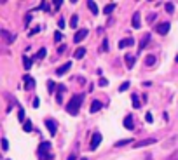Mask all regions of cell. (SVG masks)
Instances as JSON below:
<instances>
[{"label": "cell", "mask_w": 178, "mask_h": 160, "mask_svg": "<svg viewBox=\"0 0 178 160\" xmlns=\"http://www.w3.org/2000/svg\"><path fill=\"white\" fill-rule=\"evenodd\" d=\"M124 127H126L128 131H133V129H135V124H133V115H126V119H124Z\"/></svg>", "instance_id": "10"}, {"label": "cell", "mask_w": 178, "mask_h": 160, "mask_svg": "<svg viewBox=\"0 0 178 160\" xmlns=\"http://www.w3.org/2000/svg\"><path fill=\"white\" fill-rule=\"evenodd\" d=\"M49 150H51V143H47V141H44L39 146V151H44V153H47Z\"/></svg>", "instance_id": "18"}, {"label": "cell", "mask_w": 178, "mask_h": 160, "mask_svg": "<svg viewBox=\"0 0 178 160\" xmlns=\"http://www.w3.org/2000/svg\"><path fill=\"white\" fill-rule=\"evenodd\" d=\"M114 9H115V4H108V5H107V7L103 9V12H105V14H110V12H112Z\"/></svg>", "instance_id": "26"}, {"label": "cell", "mask_w": 178, "mask_h": 160, "mask_svg": "<svg viewBox=\"0 0 178 160\" xmlns=\"http://www.w3.org/2000/svg\"><path fill=\"white\" fill-rule=\"evenodd\" d=\"M129 85H131V84H129L128 80H126V82H122V84H120V87H119V92H124L126 89H129Z\"/></svg>", "instance_id": "27"}, {"label": "cell", "mask_w": 178, "mask_h": 160, "mask_svg": "<svg viewBox=\"0 0 178 160\" xmlns=\"http://www.w3.org/2000/svg\"><path fill=\"white\" fill-rule=\"evenodd\" d=\"M39 160H53V155H51V153H44V151H39Z\"/></svg>", "instance_id": "22"}, {"label": "cell", "mask_w": 178, "mask_h": 160, "mask_svg": "<svg viewBox=\"0 0 178 160\" xmlns=\"http://www.w3.org/2000/svg\"><path fill=\"white\" fill-rule=\"evenodd\" d=\"M33 59H35V58H28V56H25V58H23V66H25L26 70H30L32 64H33Z\"/></svg>", "instance_id": "15"}, {"label": "cell", "mask_w": 178, "mask_h": 160, "mask_svg": "<svg viewBox=\"0 0 178 160\" xmlns=\"http://www.w3.org/2000/svg\"><path fill=\"white\" fill-rule=\"evenodd\" d=\"M164 9H166V12H168V14H173V11H175V5H173L171 2H168V4L164 5Z\"/></svg>", "instance_id": "25"}, {"label": "cell", "mask_w": 178, "mask_h": 160, "mask_svg": "<svg viewBox=\"0 0 178 160\" xmlns=\"http://www.w3.org/2000/svg\"><path fill=\"white\" fill-rule=\"evenodd\" d=\"M18 120H21V122L25 120V110L21 106H19V110H18Z\"/></svg>", "instance_id": "32"}, {"label": "cell", "mask_w": 178, "mask_h": 160, "mask_svg": "<svg viewBox=\"0 0 178 160\" xmlns=\"http://www.w3.org/2000/svg\"><path fill=\"white\" fill-rule=\"evenodd\" d=\"M56 89H58V92H65V91H66V89H65V85H63V84H59L58 87H56Z\"/></svg>", "instance_id": "39"}, {"label": "cell", "mask_w": 178, "mask_h": 160, "mask_svg": "<svg viewBox=\"0 0 178 160\" xmlns=\"http://www.w3.org/2000/svg\"><path fill=\"white\" fill-rule=\"evenodd\" d=\"M77 23H79V16H72V19H70V26H72V28H75V26H77Z\"/></svg>", "instance_id": "29"}, {"label": "cell", "mask_w": 178, "mask_h": 160, "mask_svg": "<svg viewBox=\"0 0 178 160\" xmlns=\"http://www.w3.org/2000/svg\"><path fill=\"white\" fill-rule=\"evenodd\" d=\"M169 28H171V24L166 21V23H161V24H157V26H156V31H157L159 35H166V33L169 31Z\"/></svg>", "instance_id": "3"}, {"label": "cell", "mask_w": 178, "mask_h": 160, "mask_svg": "<svg viewBox=\"0 0 178 160\" xmlns=\"http://www.w3.org/2000/svg\"><path fill=\"white\" fill-rule=\"evenodd\" d=\"M25 89H26V91H30V89H33V87H35V80L32 79V77H30V75H25Z\"/></svg>", "instance_id": "9"}, {"label": "cell", "mask_w": 178, "mask_h": 160, "mask_svg": "<svg viewBox=\"0 0 178 160\" xmlns=\"http://www.w3.org/2000/svg\"><path fill=\"white\" fill-rule=\"evenodd\" d=\"M37 9H40V11H49V4L47 2H42V5H39Z\"/></svg>", "instance_id": "33"}, {"label": "cell", "mask_w": 178, "mask_h": 160, "mask_svg": "<svg viewBox=\"0 0 178 160\" xmlns=\"http://www.w3.org/2000/svg\"><path fill=\"white\" fill-rule=\"evenodd\" d=\"M2 148H4V150L9 148V141H7V138H2Z\"/></svg>", "instance_id": "35"}, {"label": "cell", "mask_w": 178, "mask_h": 160, "mask_svg": "<svg viewBox=\"0 0 178 160\" xmlns=\"http://www.w3.org/2000/svg\"><path fill=\"white\" fill-rule=\"evenodd\" d=\"M107 84H108V80H107V79H101V80H99V85H101V87H105Z\"/></svg>", "instance_id": "41"}, {"label": "cell", "mask_w": 178, "mask_h": 160, "mask_svg": "<svg viewBox=\"0 0 178 160\" xmlns=\"http://www.w3.org/2000/svg\"><path fill=\"white\" fill-rule=\"evenodd\" d=\"M58 26H59V28H65V19H59L58 21Z\"/></svg>", "instance_id": "42"}, {"label": "cell", "mask_w": 178, "mask_h": 160, "mask_svg": "<svg viewBox=\"0 0 178 160\" xmlns=\"http://www.w3.org/2000/svg\"><path fill=\"white\" fill-rule=\"evenodd\" d=\"M32 127H33V125H32V122H30V120H26V122H25V125H23V131H25V132H30V131H32Z\"/></svg>", "instance_id": "28"}, {"label": "cell", "mask_w": 178, "mask_h": 160, "mask_svg": "<svg viewBox=\"0 0 178 160\" xmlns=\"http://www.w3.org/2000/svg\"><path fill=\"white\" fill-rule=\"evenodd\" d=\"M54 87H58V85H54V82L49 80V82H47V91H49V92H54Z\"/></svg>", "instance_id": "30"}, {"label": "cell", "mask_w": 178, "mask_h": 160, "mask_svg": "<svg viewBox=\"0 0 178 160\" xmlns=\"http://www.w3.org/2000/svg\"><path fill=\"white\" fill-rule=\"evenodd\" d=\"M45 56H47V51H45V49H44V47H42V49H40L39 52H37V54H35V59H44V58H45Z\"/></svg>", "instance_id": "21"}, {"label": "cell", "mask_w": 178, "mask_h": 160, "mask_svg": "<svg viewBox=\"0 0 178 160\" xmlns=\"http://www.w3.org/2000/svg\"><path fill=\"white\" fill-rule=\"evenodd\" d=\"M80 160H87V159H86V157H84V159H80Z\"/></svg>", "instance_id": "45"}, {"label": "cell", "mask_w": 178, "mask_h": 160, "mask_svg": "<svg viewBox=\"0 0 178 160\" xmlns=\"http://www.w3.org/2000/svg\"><path fill=\"white\" fill-rule=\"evenodd\" d=\"M53 4H54V7H56V9H59V7H61V4H63V0H56V2H53Z\"/></svg>", "instance_id": "40"}, {"label": "cell", "mask_w": 178, "mask_h": 160, "mask_svg": "<svg viewBox=\"0 0 178 160\" xmlns=\"http://www.w3.org/2000/svg\"><path fill=\"white\" fill-rule=\"evenodd\" d=\"M61 39H63V37H61V33H56V35H54V40H56V42H59Z\"/></svg>", "instance_id": "43"}, {"label": "cell", "mask_w": 178, "mask_h": 160, "mask_svg": "<svg viewBox=\"0 0 178 160\" xmlns=\"http://www.w3.org/2000/svg\"><path fill=\"white\" fill-rule=\"evenodd\" d=\"M133 44H135V40L131 39V37H129V39L120 40V42H119V47H120V49H126V47H131Z\"/></svg>", "instance_id": "11"}, {"label": "cell", "mask_w": 178, "mask_h": 160, "mask_svg": "<svg viewBox=\"0 0 178 160\" xmlns=\"http://www.w3.org/2000/svg\"><path fill=\"white\" fill-rule=\"evenodd\" d=\"M145 122H147V124H152V122H154V117H152V113H147V115H145Z\"/></svg>", "instance_id": "34"}, {"label": "cell", "mask_w": 178, "mask_h": 160, "mask_svg": "<svg viewBox=\"0 0 178 160\" xmlns=\"http://www.w3.org/2000/svg\"><path fill=\"white\" fill-rule=\"evenodd\" d=\"M66 160H77V157H75V153H72V155H68V159Z\"/></svg>", "instance_id": "44"}, {"label": "cell", "mask_w": 178, "mask_h": 160, "mask_svg": "<svg viewBox=\"0 0 178 160\" xmlns=\"http://www.w3.org/2000/svg\"><path fill=\"white\" fill-rule=\"evenodd\" d=\"M131 101H133V108H140V106H141V103H140V99H138V96H136V94H133V96H131Z\"/></svg>", "instance_id": "23"}, {"label": "cell", "mask_w": 178, "mask_h": 160, "mask_svg": "<svg viewBox=\"0 0 178 160\" xmlns=\"http://www.w3.org/2000/svg\"><path fill=\"white\" fill-rule=\"evenodd\" d=\"M131 24H133V28H136V30H138L140 26H141V21H140V12H135V14H133Z\"/></svg>", "instance_id": "12"}, {"label": "cell", "mask_w": 178, "mask_h": 160, "mask_svg": "<svg viewBox=\"0 0 178 160\" xmlns=\"http://www.w3.org/2000/svg\"><path fill=\"white\" fill-rule=\"evenodd\" d=\"M148 40H150V33H147V35H143V39H141V42H140V45H138V51H143V49L147 47V44H148Z\"/></svg>", "instance_id": "14"}, {"label": "cell", "mask_w": 178, "mask_h": 160, "mask_svg": "<svg viewBox=\"0 0 178 160\" xmlns=\"http://www.w3.org/2000/svg\"><path fill=\"white\" fill-rule=\"evenodd\" d=\"M70 68H72V61H68V63L61 64L59 68H56V75H58V77H63L66 71H70Z\"/></svg>", "instance_id": "4"}, {"label": "cell", "mask_w": 178, "mask_h": 160, "mask_svg": "<svg viewBox=\"0 0 178 160\" xmlns=\"http://www.w3.org/2000/svg\"><path fill=\"white\" fill-rule=\"evenodd\" d=\"M177 63H178V54H177Z\"/></svg>", "instance_id": "46"}, {"label": "cell", "mask_w": 178, "mask_h": 160, "mask_svg": "<svg viewBox=\"0 0 178 160\" xmlns=\"http://www.w3.org/2000/svg\"><path fill=\"white\" fill-rule=\"evenodd\" d=\"M154 143H157L156 138H148V139H143V141H140V143H135L133 146L135 148H143V146H148V144H154Z\"/></svg>", "instance_id": "5"}, {"label": "cell", "mask_w": 178, "mask_h": 160, "mask_svg": "<svg viewBox=\"0 0 178 160\" xmlns=\"http://www.w3.org/2000/svg\"><path fill=\"white\" fill-rule=\"evenodd\" d=\"M101 106H103V104H101V101L94 99L93 103H91V108H89V110H91V113H96V111H99V110H101Z\"/></svg>", "instance_id": "13"}, {"label": "cell", "mask_w": 178, "mask_h": 160, "mask_svg": "<svg viewBox=\"0 0 178 160\" xmlns=\"http://www.w3.org/2000/svg\"><path fill=\"white\" fill-rule=\"evenodd\" d=\"M87 33H89V31H87L86 28H84V30H79V31L75 33V37H74V42H75V44H79V42H82V40L86 39V37H87Z\"/></svg>", "instance_id": "6"}, {"label": "cell", "mask_w": 178, "mask_h": 160, "mask_svg": "<svg viewBox=\"0 0 178 160\" xmlns=\"http://www.w3.org/2000/svg\"><path fill=\"white\" fill-rule=\"evenodd\" d=\"M129 143H133V139H131V138H129V139H120V141H117V143H115V146H117V148H120V146H126V144H129Z\"/></svg>", "instance_id": "24"}, {"label": "cell", "mask_w": 178, "mask_h": 160, "mask_svg": "<svg viewBox=\"0 0 178 160\" xmlns=\"http://www.w3.org/2000/svg\"><path fill=\"white\" fill-rule=\"evenodd\" d=\"M39 106H40V99L35 98V99H33V108H39Z\"/></svg>", "instance_id": "36"}, {"label": "cell", "mask_w": 178, "mask_h": 160, "mask_svg": "<svg viewBox=\"0 0 178 160\" xmlns=\"http://www.w3.org/2000/svg\"><path fill=\"white\" fill-rule=\"evenodd\" d=\"M39 31H40V26H35V28L30 31V35H35V33H39Z\"/></svg>", "instance_id": "37"}, {"label": "cell", "mask_w": 178, "mask_h": 160, "mask_svg": "<svg viewBox=\"0 0 178 160\" xmlns=\"http://www.w3.org/2000/svg\"><path fill=\"white\" fill-rule=\"evenodd\" d=\"M101 51H103V52L108 51V40L107 39H103V42H101Z\"/></svg>", "instance_id": "31"}, {"label": "cell", "mask_w": 178, "mask_h": 160, "mask_svg": "<svg viewBox=\"0 0 178 160\" xmlns=\"http://www.w3.org/2000/svg\"><path fill=\"white\" fill-rule=\"evenodd\" d=\"M45 127L49 129V134H51V136H56V122H54V120L47 119L45 120Z\"/></svg>", "instance_id": "8"}, {"label": "cell", "mask_w": 178, "mask_h": 160, "mask_svg": "<svg viewBox=\"0 0 178 160\" xmlns=\"http://www.w3.org/2000/svg\"><path fill=\"white\" fill-rule=\"evenodd\" d=\"M124 59H126V66H128V68H133V66H135V56L126 54V58H124Z\"/></svg>", "instance_id": "17"}, {"label": "cell", "mask_w": 178, "mask_h": 160, "mask_svg": "<svg viewBox=\"0 0 178 160\" xmlns=\"http://www.w3.org/2000/svg\"><path fill=\"white\" fill-rule=\"evenodd\" d=\"M145 64H147V66H152V64H156V56H154V54H148V56L145 58Z\"/></svg>", "instance_id": "20"}, {"label": "cell", "mask_w": 178, "mask_h": 160, "mask_svg": "<svg viewBox=\"0 0 178 160\" xmlns=\"http://www.w3.org/2000/svg\"><path fill=\"white\" fill-rule=\"evenodd\" d=\"M87 7H89V11H91V12H93V14H96V16H98V5H96V2H93V0H89V2H87Z\"/></svg>", "instance_id": "16"}, {"label": "cell", "mask_w": 178, "mask_h": 160, "mask_svg": "<svg viewBox=\"0 0 178 160\" xmlns=\"http://www.w3.org/2000/svg\"><path fill=\"white\" fill-rule=\"evenodd\" d=\"M84 56H86V49H84V47L77 49V51H75V54H74V58H75V59H80V58H84Z\"/></svg>", "instance_id": "19"}, {"label": "cell", "mask_w": 178, "mask_h": 160, "mask_svg": "<svg viewBox=\"0 0 178 160\" xmlns=\"http://www.w3.org/2000/svg\"><path fill=\"white\" fill-rule=\"evenodd\" d=\"M0 35H2V39L5 40V44H12V42L16 40V35H11L7 30H2V31H0Z\"/></svg>", "instance_id": "7"}, {"label": "cell", "mask_w": 178, "mask_h": 160, "mask_svg": "<svg viewBox=\"0 0 178 160\" xmlns=\"http://www.w3.org/2000/svg\"><path fill=\"white\" fill-rule=\"evenodd\" d=\"M82 101H84V94H75V96H72L70 103L66 104V111H68L70 115H74V117L79 115V110H80Z\"/></svg>", "instance_id": "1"}, {"label": "cell", "mask_w": 178, "mask_h": 160, "mask_svg": "<svg viewBox=\"0 0 178 160\" xmlns=\"http://www.w3.org/2000/svg\"><path fill=\"white\" fill-rule=\"evenodd\" d=\"M25 23H26V24H30V23H32V14H26V18H25Z\"/></svg>", "instance_id": "38"}, {"label": "cell", "mask_w": 178, "mask_h": 160, "mask_svg": "<svg viewBox=\"0 0 178 160\" xmlns=\"http://www.w3.org/2000/svg\"><path fill=\"white\" fill-rule=\"evenodd\" d=\"M101 139H103V136H101L99 132H94L93 138H91V144H89V148H91V150H96L99 144H101Z\"/></svg>", "instance_id": "2"}]
</instances>
